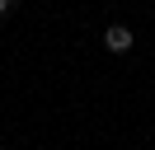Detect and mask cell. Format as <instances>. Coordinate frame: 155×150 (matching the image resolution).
Segmentation results:
<instances>
[{
    "label": "cell",
    "instance_id": "1",
    "mask_svg": "<svg viewBox=\"0 0 155 150\" xmlns=\"http://www.w3.org/2000/svg\"><path fill=\"white\" fill-rule=\"evenodd\" d=\"M132 42H136V38H132L127 24H113V28L104 33V47H108V52H132Z\"/></svg>",
    "mask_w": 155,
    "mask_h": 150
},
{
    "label": "cell",
    "instance_id": "2",
    "mask_svg": "<svg viewBox=\"0 0 155 150\" xmlns=\"http://www.w3.org/2000/svg\"><path fill=\"white\" fill-rule=\"evenodd\" d=\"M10 5H14V0H0V14H10Z\"/></svg>",
    "mask_w": 155,
    "mask_h": 150
}]
</instances>
